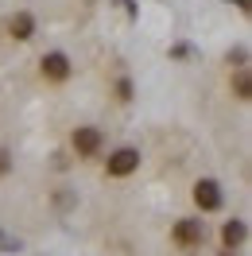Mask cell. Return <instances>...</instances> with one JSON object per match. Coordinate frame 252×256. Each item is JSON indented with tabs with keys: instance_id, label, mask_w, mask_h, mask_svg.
Returning <instances> with one entry per match:
<instances>
[{
	"instance_id": "1",
	"label": "cell",
	"mask_w": 252,
	"mask_h": 256,
	"mask_svg": "<svg viewBox=\"0 0 252 256\" xmlns=\"http://www.w3.org/2000/svg\"><path fill=\"white\" fill-rule=\"evenodd\" d=\"M171 240H174V248H182V252H202L206 248V222H198V218L174 222Z\"/></svg>"
},
{
	"instance_id": "2",
	"label": "cell",
	"mask_w": 252,
	"mask_h": 256,
	"mask_svg": "<svg viewBox=\"0 0 252 256\" xmlns=\"http://www.w3.org/2000/svg\"><path fill=\"white\" fill-rule=\"evenodd\" d=\"M140 167V152L136 148H116L109 156V163H105V175L109 178H124V175H132Z\"/></svg>"
},
{
	"instance_id": "3",
	"label": "cell",
	"mask_w": 252,
	"mask_h": 256,
	"mask_svg": "<svg viewBox=\"0 0 252 256\" xmlns=\"http://www.w3.org/2000/svg\"><path fill=\"white\" fill-rule=\"evenodd\" d=\"M74 152H78V160H94L97 152H101V128H94V124H86V128H74Z\"/></svg>"
},
{
	"instance_id": "4",
	"label": "cell",
	"mask_w": 252,
	"mask_h": 256,
	"mask_svg": "<svg viewBox=\"0 0 252 256\" xmlns=\"http://www.w3.org/2000/svg\"><path fill=\"white\" fill-rule=\"evenodd\" d=\"M194 206L202 210V214L221 210V186L214 178H198V182H194Z\"/></svg>"
},
{
	"instance_id": "5",
	"label": "cell",
	"mask_w": 252,
	"mask_h": 256,
	"mask_svg": "<svg viewBox=\"0 0 252 256\" xmlns=\"http://www.w3.org/2000/svg\"><path fill=\"white\" fill-rule=\"evenodd\" d=\"M39 70H43V78H47V82H66V78H70V58H66L62 50H50V54H43Z\"/></svg>"
},
{
	"instance_id": "6",
	"label": "cell",
	"mask_w": 252,
	"mask_h": 256,
	"mask_svg": "<svg viewBox=\"0 0 252 256\" xmlns=\"http://www.w3.org/2000/svg\"><path fill=\"white\" fill-rule=\"evenodd\" d=\"M8 35L12 39H20V43H28L35 35V20H32V12H16V16L8 20Z\"/></svg>"
},
{
	"instance_id": "7",
	"label": "cell",
	"mask_w": 252,
	"mask_h": 256,
	"mask_svg": "<svg viewBox=\"0 0 252 256\" xmlns=\"http://www.w3.org/2000/svg\"><path fill=\"white\" fill-rule=\"evenodd\" d=\"M244 222L240 218H233V222H225V229H221V244H225V252H236V244L244 240Z\"/></svg>"
},
{
	"instance_id": "8",
	"label": "cell",
	"mask_w": 252,
	"mask_h": 256,
	"mask_svg": "<svg viewBox=\"0 0 252 256\" xmlns=\"http://www.w3.org/2000/svg\"><path fill=\"white\" fill-rule=\"evenodd\" d=\"M233 94H236V101H248V97H252V78H248V66H236V74H233Z\"/></svg>"
},
{
	"instance_id": "9",
	"label": "cell",
	"mask_w": 252,
	"mask_h": 256,
	"mask_svg": "<svg viewBox=\"0 0 252 256\" xmlns=\"http://www.w3.org/2000/svg\"><path fill=\"white\" fill-rule=\"evenodd\" d=\"M116 97H120V101H128V97H132V82H128V78L116 82Z\"/></svg>"
},
{
	"instance_id": "10",
	"label": "cell",
	"mask_w": 252,
	"mask_h": 256,
	"mask_svg": "<svg viewBox=\"0 0 252 256\" xmlns=\"http://www.w3.org/2000/svg\"><path fill=\"white\" fill-rule=\"evenodd\" d=\"M8 171H12V160H8V152H4V148H0V178L8 175Z\"/></svg>"
}]
</instances>
